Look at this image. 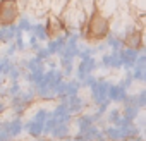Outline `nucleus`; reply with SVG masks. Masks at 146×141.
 <instances>
[{"mask_svg":"<svg viewBox=\"0 0 146 141\" xmlns=\"http://www.w3.org/2000/svg\"><path fill=\"white\" fill-rule=\"evenodd\" d=\"M83 33H84L86 40L91 41L93 45H95V43H102V41L107 38V35L110 33L108 19H107L102 12H98V11L91 12L90 17H88V21H86L84 26H83Z\"/></svg>","mask_w":146,"mask_h":141,"instance_id":"obj_1","label":"nucleus"},{"mask_svg":"<svg viewBox=\"0 0 146 141\" xmlns=\"http://www.w3.org/2000/svg\"><path fill=\"white\" fill-rule=\"evenodd\" d=\"M4 110H5V105H4V103H0V114H2Z\"/></svg>","mask_w":146,"mask_h":141,"instance_id":"obj_5","label":"nucleus"},{"mask_svg":"<svg viewBox=\"0 0 146 141\" xmlns=\"http://www.w3.org/2000/svg\"><path fill=\"white\" fill-rule=\"evenodd\" d=\"M17 17H19L17 0H0V26L14 24Z\"/></svg>","mask_w":146,"mask_h":141,"instance_id":"obj_2","label":"nucleus"},{"mask_svg":"<svg viewBox=\"0 0 146 141\" xmlns=\"http://www.w3.org/2000/svg\"><path fill=\"white\" fill-rule=\"evenodd\" d=\"M120 117H122V110H119V108H112V110L108 112V115H107V120L113 126Z\"/></svg>","mask_w":146,"mask_h":141,"instance_id":"obj_4","label":"nucleus"},{"mask_svg":"<svg viewBox=\"0 0 146 141\" xmlns=\"http://www.w3.org/2000/svg\"><path fill=\"white\" fill-rule=\"evenodd\" d=\"M33 31V36L36 40H48V35H46V29H45V24H36L31 28Z\"/></svg>","mask_w":146,"mask_h":141,"instance_id":"obj_3","label":"nucleus"}]
</instances>
